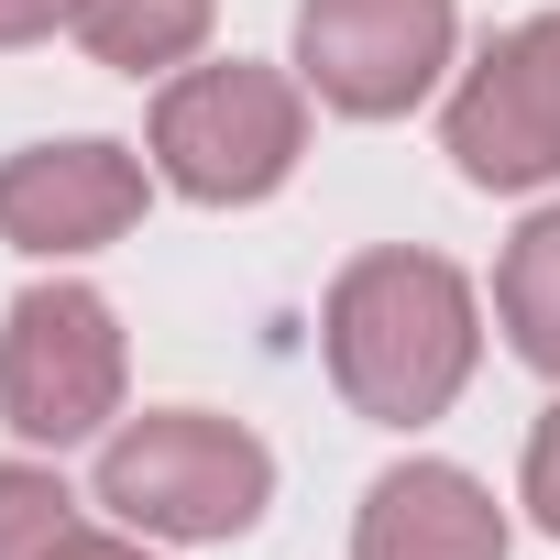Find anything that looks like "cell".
<instances>
[{"label":"cell","mask_w":560,"mask_h":560,"mask_svg":"<svg viewBox=\"0 0 560 560\" xmlns=\"http://www.w3.org/2000/svg\"><path fill=\"white\" fill-rule=\"evenodd\" d=\"M494 319L527 374H560V209H538L494 264Z\"/></svg>","instance_id":"cell-10"},{"label":"cell","mask_w":560,"mask_h":560,"mask_svg":"<svg viewBox=\"0 0 560 560\" xmlns=\"http://www.w3.org/2000/svg\"><path fill=\"white\" fill-rule=\"evenodd\" d=\"M352 560H505V505L462 462H396L352 516Z\"/></svg>","instance_id":"cell-8"},{"label":"cell","mask_w":560,"mask_h":560,"mask_svg":"<svg viewBox=\"0 0 560 560\" xmlns=\"http://www.w3.org/2000/svg\"><path fill=\"white\" fill-rule=\"evenodd\" d=\"M209 12L220 0H67V34L121 78H165L209 45Z\"/></svg>","instance_id":"cell-9"},{"label":"cell","mask_w":560,"mask_h":560,"mask_svg":"<svg viewBox=\"0 0 560 560\" xmlns=\"http://www.w3.org/2000/svg\"><path fill=\"white\" fill-rule=\"evenodd\" d=\"M308 154V78L287 67H187L154 89V176L198 209H253Z\"/></svg>","instance_id":"cell-2"},{"label":"cell","mask_w":560,"mask_h":560,"mask_svg":"<svg viewBox=\"0 0 560 560\" xmlns=\"http://www.w3.org/2000/svg\"><path fill=\"white\" fill-rule=\"evenodd\" d=\"M451 165L472 187H549L560 176V12L483 45V67L451 89Z\"/></svg>","instance_id":"cell-6"},{"label":"cell","mask_w":560,"mask_h":560,"mask_svg":"<svg viewBox=\"0 0 560 560\" xmlns=\"http://www.w3.org/2000/svg\"><path fill=\"white\" fill-rule=\"evenodd\" d=\"M319 352L352 418L374 429H429L483 352V308H472V275L440 253H352L330 275V308H319Z\"/></svg>","instance_id":"cell-1"},{"label":"cell","mask_w":560,"mask_h":560,"mask_svg":"<svg viewBox=\"0 0 560 560\" xmlns=\"http://www.w3.org/2000/svg\"><path fill=\"white\" fill-rule=\"evenodd\" d=\"M121 418V308L100 287H23L0 319V429L34 451H78Z\"/></svg>","instance_id":"cell-4"},{"label":"cell","mask_w":560,"mask_h":560,"mask_svg":"<svg viewBox=\"0 0 560 560\" xmlns=\"http://www.w3.org/2000/svg\"><path fill=\"white\" fill-rule=\"evenodd\" d=\"M45 560H154V549H143V527H89V516H78Z\"/></svg>","instance_id":"cell-13"},{"label":"cell","mask_w":560,"mask_h":560,"mask_svg":"<svg viewBox=\"0 0 560 560\" xmlns=\"http://www.w3.org/2000/svg\"><path fill=\"white\" fill-rule=\"evenodd\" d=\"M100 505L143 538H242L275 505V451L242 418L209 407H154L132 429H110L100 451Z\"/></svg>","instance_id":"cell-3"},{"label":"cell","mask_w":560,"mask_h":560,"mask_svg":"<svg viewBox=\"0 0 560 560\" xmlns=\"http://www.w3.org/2000/svg\"><path fill=\"white\" fill-rule=\"evenodd\" d=\"M67 23V0H0V45H45Z\"/></svg>","instance_id":"cell-14"},{"label":"cell","mask_w":560,"mask_h":560,"mask_svg":"<svg viewBox=\"0 0 560 560\" xmlns=\"http://www.w3.org/2000/svg\"><path fill=\"white\" fill-rule=\"evenodd\" d=\"M451 67V0H298V78L341 121H396Z\"/></svg>","instance_id":"cell-5"},{"label":"cell","mask_w":560,"mask_h":560,"mask_svg":"<svg viewBox=\"0 0 560 560\" xmlns=\"http://www.w3.org/2000/svg\"><path fill=\"white\" fill-rule=\"evenodd\" d=\"M527 516H538V527L560 538V407H549V418L527 429Z\"/></svg>","instance_id":"cell-12"},{"label":"cell","mask_w":560,"mask_h":560,"mask_svg":"<svg viewBox=\"0 0 560 560\" xmlns=\"http://www.w3.org/2000/svg\"><path fill=\"white\" fill-rule=\"evenodd\" d=\"M78 527V494L45 462H0V560H45Z\"/></svg>","instance_id":"cell-11"},{"label":"cell","mask_w":560,"mask_h":560,"mask_svg":"<svg viewBox=\"0 0 560 560\" xmlns=\"http://www.w3.org/2000/svg\"><path fill=\"white\" fill-rule=\"evenodd\" d=\"M143 187H154L143 154H121V143H100V132L0 154V242H12V253H45V264L100 253V242H121V231L143 220Z\"/></svg>","instance_id":"cell-7"}]
</instances>
